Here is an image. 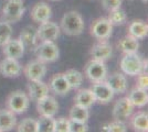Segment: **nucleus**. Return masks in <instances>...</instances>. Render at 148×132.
Returning a JSON list of instances; mask_svg holds the SVG:
<instances>
[{
    "instance_id": "f257e3e1",
    "label": "nucleus",
    "mask_w": 148,
    "mask_h": 132,
    "mask_svg": "<svg viewBox=\"0 0 148 132\" xmlns=\"http://www.w3.org/2000/svg\"><path fill=\"white\" fill-rule=\"evenodd\" d=\"M61 30L70 37L80 35L84 30V21L82 16L75 10L64 13L61 19Z\"/></svg>"
},
{
    "instance_id": "f03ea898",
    "label": "nucleus",
    "mask_w": 148,
    "mask_h": 132,
    "mask_svg": "<svg viewBox=\"0 0 148 132\" xmlns=\"http://www.w3.org/2000/svg\"><path fill=\"white\" fill-rule=\"evenodd\" d=\"M121 69L124 74L130 76H137L144 72V61L136 53H127L121 60Z\"/></svg>"
},
{
    "instance_id": "7ed1b4c3",
    "label": "nucleus",
    "mask_w": 148,
    "mask_h": 132,
    "mask_svg": "<svg viewBox=\"0 0 148 132\" xmlns=\"http://www.w3.org/2000/svg\"><path fill=\"white\" fill-rule=\"evenodd\" d=\"M6 105L7 109L12 111L14 114H20L28 110L30 106V98L23 91L16 90L8 96Z\"/></svg>"
},
{
    "instance_id": "20e7f679",
    "label": "nucleus",
    "mask_w": 148,
    "mask_h": 132,
    "mask_svg": "<svg viewBox=\"0 0 148 132\" xmlns=\"http://www.w3.org/2000/svg\"><path fill=\"white\" fill-rule=\"evenodd\" d=\"M36 55L43 63H52L59 58L60 51L54 41H41L36 47Z\"/></svg>"
},
{
    "instance_id": "39448f33",
    "label": "nucleus",
    "mask_w": 148,
    "mask_h": 132,
    "mask_svg": "<svg viewBox=\"0 0 148 132\" xmlns=\"http://www.w3.org/2000/svg\"><path fill=\"white\" fill-rule=\"evenodd\" d=\"M25 12V6L22 0H8L2 8V14L5 21L11 23L17 22L22 18Z\"/></svg>"
},
{
    "instance_id": "423d86ee",
    "label": "nucleus",
    "mask_w": 148,
    "mask_h": 132,
    "mask_svg": "<svg viewBox=\"0 0 148 132\" xmlns=\"http://www.w3.org/2000/svg\"><path fill=\"white\" fill-rule=\"evenodd\" d=\"M85 75L93 83L102 82L106 79L107 76V67L105 62L92 60L85 66Z\"/></svg>"
},
{
    "instance_id": "0eeeda50",
    "label": "nucleus",
    "mask_w": 148,
    "mask_h": 132,
    "mask_svg": "<svg viewBox=\"0 0 148 132\" xmlns=\"http://www.w3.org/2000/svg\"><path fill=\"white\" fill-rule=\"evenodd\" d=\"M113 25L107 18H99L91 25V34L99 41H105L112 35Z\"/></svg>"
},
{
    "instance_id": "6e6552de",
    "label": "nucleus",
    "mask_w": 148,
    "mask_h": 132,
    "mask_svg": "<svg viewBox=\"0 0 148 132\" xmlns=\"http://www.w3.org/2000/svg\"><path fill=\"white\" fill-rule=\"evenodd\" d=\"M134 106L128 99V97H123L118 99L114 107H113V118L118 121H126L128 120L134 111Z\"/></svg>"
},
{
    "instance_id": "1a4fd4ad",
    "label": "nucleus",
    "mask_w": 148,
    "mask_h": 132,
    "mask_svg": "<svg viewBox=\"0 0 148 132\" xmlns=\"http://www.w3.org/2000/svg\"><path fill=\"white\" fill-rule=\"evenodd\" d=\"M37 109L40 116L54 117L59 110V104L54 97L47 95L37 101Z\"/></svg>"
},
{
    "instance_id": "9d476101",
    "label": "nucleus",
    "mask_w": 148,
    "mask_h": 132,
    "mask_svg": "<svg viewBox=\"0 0 148 132\" xmlns=\"http://www.w3.org/2000/svg\"><path fill=\"white\" fill-rule=\"evenodd\" d=\"M23 74L29 81H40L47 74L45 63L36 60L27 64L23 68Z\"/></svg>"
},
{
    "instance_id": "9b49d317",
    "label": "nucleus",
    "mask_w": 148,
    "mask_h": 132,
    "mask_svg": "<svg viewBox=\"0 0 148 132\" xmlns=\"http://www.w3.org/2000/svg\"><path fill=\"white\" fill-rule=\"evenodd\" d=\"M92 93L94 95L95 101H99L101 104H108L114 97V91L108 86L106 81L94 83L92 87Z\"/></svg>"
},
{
    "instance_id": "f8f14e48",
    "label": "nucleus",
    "mask_w": 148,
    "mask_h": 132,
    "mask_svg": "<svg viewBox=\"0 0 148 132\" xmlns=\"http://www.w3.org/2000/svg\"><path fill=\"white\" fill-rule=\"evenodd\" d=\"M37 33L38 38L41 41H56L60 34V26L48 20L40 23V26L37 29Z\"/></svg>"
},
{
    "instance_id": "ddd939ff",
    "label": "nucleus",
    "mask_w": 148,
    "mask_h": 132,
    "mask_svg": "<svg viewBox=\"0 0 148 132\" xmlns=\"http://www.w3.org/2000/svg\"><path fill=\"white\" fill-rule=\"evenodd\" d=\"M22 67L18 60L6 57L0 63V74L7 78H14L21 74Z\"/></svg>"
},
{
    "instance_id": "4468645a",
    "label": "nucleus",
    "mask_w": 148,
    "mask_h": 132,
    "mask_svg": "<svg viewBox=\"0 0 148 132\" xmlns=\"http://www.w3.org/2000/svg\"><path fill=\"white\" fill-rule=\"evenodd\" d=\"M50 88L49 86L40 81H30L28 84V93H29V98L33 101H38L39 99L43 98L44 96L49 95Z\"/></svg>"
},
{
    "instance_id": "2eb2a0df",
    "label": "nucleus",
    "mask_w": 148,
    "mask_h": 132,
    "mask_svg": "<svg viewBox=\"0 0 148 132\" xmlns=\"http://www.w3.org/2000/svg\"><path fill=\"white\" fill-rule=\"evenodd\" d=\"M2 52L6 55V57L19 60L21 58L23 53H25V46L22 42L19 39H10L3 46H2Z\"/></svg>"
},
{
    "instance_id": "dca6fc26",
    "label": "nucleus",
    "mask_w": 148,
    "mask_h": 132,
    "mask_svg": "<svg viewBox=\"0 0 148 132\" xmlns=\"http://www.w3.org/2000/svg\"><path fill=\"white\" fill-rule=\"evenodd\" d=\"M19 40L22 42L23 46L30 49V50H36V47L38 46V33L37 29L33 28L32 25H28L25 29L21 31Z\"/></svg>"
},
{
    "instance_id": "f3484780",
    "label": "nucleus",
    "mask_w": 148,
    "mask_h": 132,
    "mask_svg": "<svg viewBox=\"0 0 148 132\" xmlns=\"http://www.w3.org/2000/svg\"><path fill=\"white\" fill-rule=\"evenodd\" d=\"M50 89L56 95H66L71 90V87L69 85L68 81L65 78V76L63 73H59L56 74L51 78V82H50Z\"/></svg>"
},
{
    "instance_id": "a211bd4d",
    "label": "nucleus",
    "mask_w": 148,
    "mask_h": 132,
    "mask_svg": "<svg viewBox=\"0 0 148 132\" xmlns=\"http://www.w3.org/2000/svg\"><path fill=\"white\" fill-rule=\"evenodd\" d=\"M112 53H113L112 45L104 41H101L99 43L93 45L92 50H91V55H92L93 60L102 61V62H105L106 60H108L112 56Z\"/></svg>"
},
{
    "instance_id": "6ab92c4d",
    "label": "nucleus",
    "mask_w": 148,
    "mask_h": 132,
    "mask_svg": "<svg viewBox=\"0 0 148 132\" xmlns=\"http://www.w3.org/2000/svg\"><path fill=\"white\" fill-rule=\"evenodd\" d=\"M51 18V8L45 2H38L31 10V19L34 22L42 23Z\"/></svg>"
},
{
    "instance_id": "aec40b11",
    "label": "nucleus",
    "mask_w": 148,
    "mask_h": 132,
    "mask_svg": "<svg viewBox=\"0 0 148 132\" xmlns=\"http://www.w3.org/2000/svg\"><path fill=\"white\" fill-rule=\"evenodd\" d=\"M106 83L112 88L114 94H124L127 90V79L122 73L112 74L108 77V79L106 81Z\"/></svg>"
},
{
    "instance_id": "412c9836",
    "label": "nucleus",
    "mask_w": 148,
    "mask_h": 132,
    "mask_svg": "<svg viewBox=\"0 0 148 132\" xmlns=\"http://www.w3.org/2000/svg\"><path fill=\"white\" fill-rule=\"evenodd\" d=\"M17 126L16 114L9 109L0 110V131H10Z\"/></svg>"
},
{
    "instance_id": "4be33fe9",
    "label": "nucleus",
    "mask_w": 148,
    "mask_h": 132,
    "mask_svg": "<svg viewBox=\"0 0 148 132\" xmlns=\"http://www.w3.org/2000/svg\"><path fill=\"white\" fill-rule=\"evenodd\" d=\"M74 101H75V105L90 109L93 106V104L95 102L92 89H80L74 97Z\"/></svg>"
},
{
    "instance_id": "5701e85b",
    "label": "nucleus",
    "mask_w": 148,
    "mask_h": 132,
    "mask_svg": "<svg viewBox=\"0 0 148 132\" xmlns=\"http://www.w3.org/2000/svg\"><path fill=\"white\" fill-rule=\"evenodd\" d=\"M128 99L133 104L134 107H138V108L144 107V106H146V104H147L148 101L147 90L142 89V88L135 87L134 89H132L130 93L128 94Z\"/></svg>"
},
{
    "instance_id": "b1692460",
    "label": "nucleus",
    "mask_w": 148,
    "mask_h": 132,
    "mask_svg": "<svg viewBox=\"0 0 148 132\" xmlns=\"http://www.w3.org/2000/svg\"><path fill=\"white\" fill-rule=\"evenodd\" d=\"M148 33V25L142 20H135L133 21L128 26V35L133 38L140 40L147 37Z\"/></svg>"
},
{
    "instance_id": "393cba45",
    "label": "nucleus",
    "mask_w": 148,
    "mask_h": 132,
    "mask_svg": "<svg viewBox=\"0 0 148 132\" xmlns=\"http://www.w3.org/2000/svg\"><path fill=\"white\" fill-rule=\"evenodd\" d=\"M117 46L124 54L136 53L138 51V47H139V43H138V40L137 39L133 38L130 35H127V37H124L123 39L119 40Z\"/></svg>"
},
{
    "instance_id": "a878e982",
    "label": "nucleus",
    "mask_w": 148,
    "mask_h": 132,
    "mask_svg": "<svg viewBox=\"0 0 148 132\" xmlns=\"http://www.w3.org/2000/svg\"><path fill=\"white\" fill-rule=\"evenodd\" d=\"M132 126L135 131L146 132L148 130V114L144 111L137 112L132 118Z\"/></svg>"
},
{
    "instance_id": "bb28decb",
    "label": "nucleus",
    "mask_w": 148,
    "mask_h": 132,
    "mask_svg": "<svg viewBox=\"0 0 148 132\" xmlns=\"http://www.w3.org/2000/svg\"><path fill=\"white\" fill-rule=\"evenodd\" d=\"M69 119L75 120V121H81V122H87V120L90 118V112L88 109L84 108L79 105H74L73 107L70 110V114H69Z\"/></svg>"
},
{
    "instance_id": "cd10ccee",
    "label": "nucleus",
    "mask_w": 148,
    "mask_h": 132,
    "mask_svg": "<svg viewBox=\"0 0 148 132\" xmlns=\"http://www.w3.org/2000/svg\"><path fill=\"white\" fill-rule=\"evenodd\" d=\"M71 89H77L81 87L83 83V75L76 69H69L65 73H63Z\"/></svg>"
},
{
    "instance_id": "c85d7f7f",
    "label": "nucleus",
    "mask_w": 148,
    "mask_h": 132,
    "mask_svg": "<svg viewBox=\"0 0 148 132\" xmlns=\"http://www.w3.org/2000/svg\"><path fill=\"white\" fill-rule=\"evenodd\" d=\"M108 21L112 23V25H122L126 22V13L124 10H122L121 8H117V9H114V10H111L108 11Z\"/></svg>"
},
{
    "instance_id": "c756f323",
    "label": "nucleus",
    "mask_w": 148,
    "mask_h": 132,
    "mask_svg": "<svg viewBox=\"0 0 148 132\" xmlns=\"http://www.w3.org/2000/svg\"><path fill=\"white\" fill-rule=\"evenodd\" d=\"M38 123V132H54V118L41 116Z\"/></svg>"
},
{
    "instance_id": "7c9ffc66",
    "label": "nucleus",
    "mask_w": 148,
    "mask_h": 132,
    "mask_svg": "<svg viewBox=\"0 0 148 132\" xmlns=\"http://www.w3.org/2000/svg\"><path fill=\"white\" fill-rule=\"evenodd\" d=\"M11 35H12V28L10 23L7 21L0 22V46H3L11 39Z\"/></svg>"
},
{
    "instance_id": "2f4dec72",
    "label": "nucleus",
    "mask_w": 148,
    "mask_h": 132,
    "mask_svg": "<svg viewBox=\"0 0 148 132\" xmlns=\"http://www.w3.org/2000/svg\"><path fill=\"white\" fill-rule=\"evenodd\" d=\"M17 130L19 132H38L37 120L33 118H25L17 126Z\"/></svg>"
},
{
    "instance_id": "473e14b6",
    "label": "nucleus",
    "mask_w": 148,
    "mask_h": 132,
    "mask_svg": "<svg viewBox=\"0 0 148 132\" xmlns=\"http://www.w3.org/2000/svg\"><path fill=\"white\" fill-rule=\"evenodd\" d=\"M102 130L107 132H126L127 128H126L123 121L114 120L113 122H110V123L102 127Z\"/></svg>"
},
{
    "instance_id": "72a5a7b5",
    "label": "nucleus",
    "mask_w": 148,
    "mask_h": 132,
    "mask_svg": "<svg viewBox=\"0 0 148 132\" xmlns=\"http://www.w3.org/2000/svg\"><path fill=\"white\" fill-rule=\"evenodd\" d=\"M70 119L59 118L54 119V132H69Z\"/></svg>"
},
{
    "instance_id": "f704fd0d",
    "label": "nucleus",
    "mask_w": 148,
    "mask_h": 132,
    "mask_svg": "<svg viewBox=\"0 0 148 132\" xmlns=\"http://www.w3.org/2000/svg\"><path fill=\"white\" fill-rule=\"evenodd\" d=\"M87 130H88V126L86 125V122L70 120L69 132H86Z\"/></svg>"
},
{
    "instance_id": "c9c22d12",
    "label": "nucleus",
    "mask_w": 148,
    "mask_h": 132,
    "mask_svg": "<svg viewBox=\"0 0 148 132\" xmlns=\"http://www.w3.org/2000/svg\"><path fill=\"white\" fill-rule=\"evenodd\" d=\"M102 5H103V8L105 10L111 11L114 9L121 8L122 0H102Z\"/></svg>"
},
{
    "instance_id": "e433bc0d",
    "label": "nucleus",
    "mask_w": 148,
    "mask_h": 132,
    "mask_svg": "<svg viewBox=\"0 0 148 132\" xmlns=\"http://www.w3.org/2000/svg\"><path fill=\"white\" fill-rule=\"evenodd\" d=\"M136 87L142 88V89L147 90V88H148V76L145 72H143V73H140V74L138 75Z\"/></svg>"
},
{
    "instance_id": "4c0bfd02",
    "label": "nucleus",
    "mask_w": 148,
    "mask_h": 132,
    "mask_svg": "<svg viewBox=\"0 0 148 132\" xmlns=\"http://www.w3.org/2000/svg\"><path fill=\"white\" fill-rule=\"evenodd\" d=\"M49 1H52V2H56V1H61V0H49Z\"/></svg>"
},
{
    "instance_id": "58836bf2",
    "label": "nucleus",
    "mask_w": 148,
    "mask_h": 132,
    "mask_svg": "<svg viewBox=\"0 0 148 132\" xmlns=\"http://www.w3.org/2000/svg\"><path fill=\"white\" fill-rule=\"evenodd\" d=\"M142 1H143V2H147L148 0H142Z\"/></svg>"
}]
</instances>
